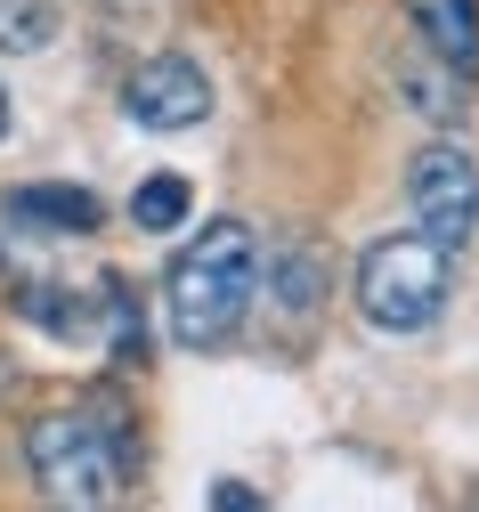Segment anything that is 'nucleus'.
I'll return each instance as SVG.
<instances>
[{
    "label": "nucleus",
    "instance_id": "nucleus-1",
    "mask_svg": "<svg viewBox=\"0 0 479 512\" xmlns=\"http://www.w3.org/2000/svg\"><path fill=\"white\" fill-rule=\"evenodd\" d=\"M139 464V431H130L122 399H74V407H41L25 423V472L49 512H114Z\"/></svg>",
    "mask_w": 479,
    "mask_h": 512
},
{
    "label": "nucleus",
    "instance_id": "nucleus-2",
    "mask_svg": "<svg viewBox=\"0 0 479 512\" xmlns=\"http://www.w3.org/2000/svg\"><path fill=\"white\" fill-rule=\"evenodd\" d=\"M252 301H260V236L244 220H212L163 277L171 342H187V350H220Z\"/></svg>",
    "mask_w": 479,
    "mask_h": 512
},
{
    "label": "nucleus",
    "instance_id": "nucleus-3",
    "mask_svg": "<svg viewBox=\"0 0 479 512\" xmlns=\"http://www.w3.org/2000/svg\"><path fill=\"white\" fill-rule=\"evenodd\" d=\"M358 309H366V326L382 334H423L431 317L447 309V252L431 236H374L358 252Z\"/></svg>",
    "mask_w": 479,
    "mask_h": 512
},
{
    "label": "nucleus",
    "instance_id": "nucleus-4",
    "mask_svg": "<svg viewBox=\"0 0 479 512\" xmlns=\"http://www.w3.org/2000/svg\"><path fill=\"white\" fill-rule=\"evenodd\" d=\"M406 212H415V236H431L439 252H463L479 236V163H471V147L431 139L406 163Z\"/></svg>",
    "mask_w": 479,
    "mask_h": 512
},
{
    "label": "nucleus",
    "instance_id": "nucleus-5",
    "mask_svg": "<svg viewBox=\"0 0 479 512\" xmlns=\"http://www.w3.org/2000/svg\"><path fill=\"white\" fill-rule=\"evenodd\" d=\"M212 74L195 66V57L163 49V57H139V66L122 74V114L139 122V131H195L203 114H212Z\"/></svg>",
    "mask_w": 479,
    "mask_h": 512
},
{
    "label": "nucleus",
    "instance_id": "nucleus-6",
    "mask_svg": "<svg viewBox=\"0 0 479 512\" xmlns=\"http://www.w3.org/2000/svg\"><path fill=\"white\" fill-rule=\"evenodd\" d=\"M0 220L9 228H49V236H98L106 204L90 196V187H74V179H25V187H9Z\"/></svg>",
    "mask_w": 479,
    "mask_h": 512
},
{
    "label": "nucleus",
    "instance_id": "nucleus-7",
    "mask_svg": "<svg viewBox=\"0 0 479 512\" xmlns=\"http://www.w3.org/2000/svg\"><path fill=\"white\" fill-rule=\"evenodd\" d=\"M406 17H415V41L455 74L479 66V0H406Z\"/></svg>",
    "mask_w": 479,
    "mask_h": 512
},
{
    "label": "nucleus",
    "instance_id": "nucleus-8",
    "mask_svg": "<svg viewBox=\"0 0 479 512\" xmlns=\"http://www.w3.org/2000/svg\"><path fill=\"white\" fill-rule=\"evenodd\" d=\"M398 98L415 106L423 122H455V114L471 106V74H455L447 57H431V49L415 41V57H406V66H398Z\"/></svg>",
    "mask_w": 479,
    "mask_h": 512
},
{
    "label": "nucleus",
    "instance_id": "nucleus-9",
    "mask_svg": "<svg viewBox=\"0 0 479 512\" xmlns=\"http://www.w3.org/2000/svg\"><path fill=\"white\" fill-rule=\"evenodd\" d=\"M187 212H195V187H187L179 171H155V179H139V187H130V220H139L147 236H171Z\"/></svg>",
    "mask_w": 479,
    "mask_h": 512
},
{
    "label": "nucleus",
    "instance_id": "nucleus-10",
    "mask_svg": "<svg viewBox=\"0 0 479 512\" xmlns=\"http://www.w3.org/2000/svg\"><path fill=\"white\" fill-rule=\"evenodd\" d=\"M65 33L57 0H0V57H33Z\"/></svg>",
    "mask_w": 479,
    "mask_h": 512
},
{
    "label": "nucleus",
    "instance_id": "nucleus-11",
    "mask_svg": "<svg viewBox=\"0 0 479 512\" xmlns=\"http://www.w3.org/2000/svg\"><path fill=\"white\" fill-rule=\"evenodd\" d=\"M212 512H268V496H252V488L220 480V488H212Z\"/></svg>",
    "mask_w": 479,
    "mask_h": 512
},
{
    "label": "nucleus",
    "instance_id": "nucleus-12",
    "mask_svg": "<svg viewBox=\"0 0 479 512\" xmlns=\"http://www.w3.org/2000/svg\"><path fill=\"white\" fill-rule=\"evenodd\" d=\"M9 122H17V106H9V82H0V139H9Z\"/></svg>",
    "mask_w": 479,
    "mask_h": 512
}]
</instances>
